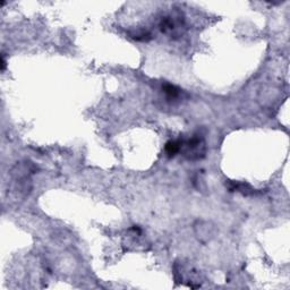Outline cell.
Listing matches in <instances>:
<instances>
[{
    "mask_svg": "<svg viewBox=\"0 0 290 290\" xmlns=\"http://www.w3.org/2000/svg\"><path fill=\"white\" fill-rule=\"evenodd\" d=\"M180 151V139L178 141H169L166 144V152L169 157H175Z\"/></svg>",
    "mask_w": 290,
    "mask_h": 290,
    "instance_id": "obj_4",
    "label": "cell"
},
{
    "mask_svg": "<svg viewBox=\"0 0 290 290\" xmlns=\"http://www.w3.org/2000/svg\"><path fill=\"white\" fill-rule=\"evenodd\" d=\"M160 29L162 31V33H165L171 37L180 36L182 34V31H184V22H182L181 17L168 15L162 17L160 23Z\"/></svg>",
    "mask_w": 290,
    "mask_h": 290,
    "instance_id": "obj_2",
    "label": "cell"
},
{
    "mask_svg": "<svg viewBox=\"0 0 290 290\" xmlns=\"http://www.w3.org/2000/svg\"><path fill=\"white\" fill-rule=\"evenodd\" d=\"M162 91L166 94L167 99H169V100L178 99V98L181 94L180 88H178L175 85H172V84H168V83L163 84V85H162Z\"/></svg>",
    "mask_w": 290,
    "mask_h": 290,
    "instance_id": "obj_3",
    "label": "cell"
},
{
    "mask_svg": "<svg viewBox=\"0 0 290 290\" xmlns=\"http://www.w3.org/2000/svg\"><path fill=\"white\" fill-rule=\"evenodd\" d=\"M186 159L195 161L205 157L207 153V145L204 138L201 135H194L186 141H180V151Z\"/></svg>",
    "mask_w": 290,
    "mask_h": 290,
    "instance_id": "obj_1",
    "label": "cell"
}]
</instances>
